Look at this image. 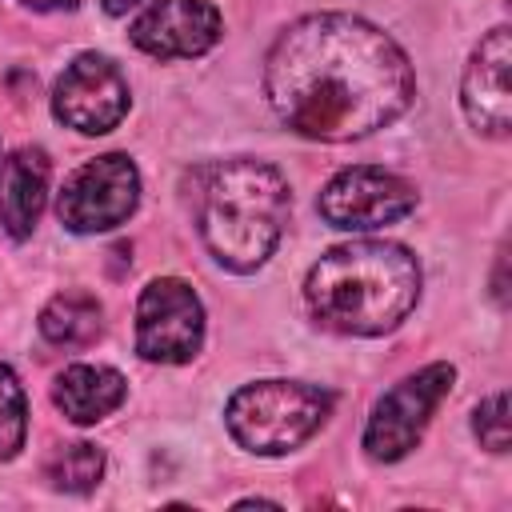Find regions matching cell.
<instances>
[{
	"instance_id": "obj_1",
	"label": "cell",
	"mask_w": 512,
	"mask_h": 512,
	"mask_svg": "<svg viewBox=\"0 0 512 512\" xmlns=\"http://www.w3.org/2000/svg\"><path fill=\"white\" fill-rule=\"evenodd\" d=\"M416 80L400 44L344 12L296 20L264 60L272 112L308 140H360L412 104Z\"/></svg>"
},
{
	"instance_id": "obj_2",
	"label": "cell",
	"mask_w": 512,
	"mask_h": 512,
	"mask_svg": "<svg viewBox=\"0 0 512 512\" xmlns=\"http://www.w3.org/2000/svg\"><path fill=\"white\" fill-rule=\"evenodd\" d=\"M420 296V264L392 240H352L324 252L304 280L312 316L344 336L392 332Z\"/></svg>"
},
{
	"instance_id": "obj_3",
	"label": "cell",
	"mask_w": 512,
	"mask_h": 512,
	"mask_svg": "<svg viewBox=\"0 0 512 512\" xmlns=\"http://www.w3.org/2000/svg\"><path fill=\"white\" fill-rule=\"evenodd\" d=\"M288 224V184L264 160H228L212 168L204 188L200 232L208 252L232 268H260Z\"/></svg>"
},
{
	"instance_id": "obj_4",
	"label": "cell",
	"mask_w": 512,
	"mask_h": 512,
	"mask_svg": "<svg viewBox=\"0 0 512 512\" xmlns=\"http://www.w3.org/2000/svg\"><path fill=\"white\" fill-rule=\"evenodd\" d=\"M332 412V392L300 380H260L244 384L228 408V432L240 448L256 456H280L300 448Z\"/></svg>"
},
{
	"instance_id": "obj_5",
	"label": "cell",
	"mask_w": 512,
	"mask_h": 512,
	"mask_svg": "<svg viewBox=\"0 0 512 512\" xmlns=\"http://www.w3.org/2000/svg\"><path fill=\"white\" fill-rule=\"evenodd\" d=\"M452 380H456L452 364H428V368L412 372L408 380H400L392 392H384L368 416L364 452L380 464L408 456L416 448V440L424 436L440 400L452 392Z\"/></svg>"
},
{
	"instance_id": "obj_6",
	"label": "cell",
	"mask_w": 512,
	"mask_h": 512,
	"mask_svg": "<svg viewBox=\"0 0 512 512\" xmlns=\"http://www.w3.org/2000/svg\"><path fill=\"white\" fill-rule=\"evenodd\" d=\"M140 200V172L128 156L108 152L80 164L56 200V216L68 232H108L136 212Z\"/></svg>"
},
{
	"instance_id": "obj_7",
	"label": "cell",
	"mask_w": 512,
	"mask_h": 512,
	"mask_svg": "<svg viewBox=\"0 0 512 512\" xmlns=\"http://www.w3.org/2000/svg\"><path fill=\"white\" fill-rule=\"evenodd\" d=\"M204 344L200 296L176 280L160 276L140 292L136 304V352L152 364H184Z\"/></svg>"
},
{
	"instance_id": "obj_8",
	"label": "cell",
	"mask_w": 512,
	"mask_h": 512,
	"mask_svg": "<svg viewBox=\"0 0 512 512\" xmlns=\"http://www.w3.org/2000/svg\"><path fill=\"white\" fill-rule=\"evenodd\" d=\"M316 208L332 228L368 232V228H384V224L408 216L416 208V192L396 172H384V168H372V164H356V168L336 172L324 184Z\"/></svg>"
},
{
	"instance_id": "obj_9",
	"label": "cell",
	"mask_w": 512,
	"mask_h": 512,
	"mask_svg": "<svg viewBox=\"0 0 512 512\" xmlns=\"http://www.w3.org/2000/svg\"><path fill=\"white\" fill-rule=\"evenodd\" d=\"M52 112L60 124L84 136L112 132L128 116V80L108 56L84 52L60 72L52 92Z\"/></svg>"
},
{
	"instance_id": "obj_10",
	"label": "cell",
	"mask_w": 512,
	"mask_h": 512,
	"mask_svg": "<svg viewBox=\"0 0 512 512\" xmlns=\"http://www.w3.org/2000/svg\"><path fill=\"white\" fill-rule=\"evenodd\" d=\"M220 40L212 0H156L132 24V44L156 60H192Z\"/></svg>"
},
{
	"instance_id": "obj_11",
	"label": "cell",
	"mask_w": 512,
	"mask_h": 512,
	"mask_svg": "<svg viewBox=\"0 0 512 512\" xmlns=\"http://www.w3.org/2000/svg\"><path fill=\"white\" fill-rule=\"evenodd\" d=\"M508 68H512V36L500 24L476 44V52L464 68V88H460V104H464L468 124L484 136H496V140H504L512 128Z\"/></svg>"
},
{
	"instance_id": "obj_12",
	"label": "cell",
	"mask_w": 512,
	"mask_h": 512,
	"mask_svg": "<svg viewBox=\"0 0 512 512\" xmlns=\"http://www.w3.org/2000/svg\"><path fill=\"white\" fill-rule=\"evenodd\" d=\"M48 172L52 164L40 148H16L8 160H0V224L8 228V236H32L44 212Z\"/></svg>"
},
{
	"instance_id": "obj_13",
	"label": "cell",
	"mask_w": 512,
	"mask_h": 512,
	"mask_svg": "<svg viewBox=\"0 0 512 512\" xmlns=\"http://www.w3.org/2000/svg\"><path fill=\"white\" fill-rule=\"evenodd\" d=\"M124 376L116 368H104V364H72L56 376V388H52V400L56 408L72 420V424H96L104 420L112 408L124 404Z\"/></svg>"
},
{
	"instance_id": "obj_14",
	"label": "cell",
	"mask_w": 512,
	"mask_h": 512,
	"mask_svg": "<svg viewBox=\"0 0 512 512\" xmlns=\"http://www.w3.org/2000/svg\"><path fill=\"white\" fill-rule=\"evenodd\" d=\"M40 332L44 340L60 348H84L100 336V304L88 292H60L44 304L40 312Z\"/></svg>"
},
{
	"instance_id": "obj_15",
	"label": "cell",
	"mask_w": 512,
	"mask_h": 512,
	"mask_svg": "<svg viewBox=\"0 0 512 512\" xmlns=\"http://www.w3.org/2000/svg\"><path fill=\"white\" fill-rule=\"evenodd\" d=\"M44 472H48L52 488H60V492H88L104 476V452L96 444H84V440L60 444Z\"/></svg>"
},
{
	"instance_id": "obj_16",
	"label": "cell",
	"mask_w": 512,
	"mask_h": 512,
	"mask_svg": "<svg viewBox=\"0 0 512 512\" xmlns=\"http://www.w3.org/2000/svg\"><path fill=\"white\" fill-rule=\"evenodd\" d=\"M28 436V400L8 364H0V464L24 448Z\"/></svg>"
},
{
	"instance_id": "obj_17",
	"label": "cell",
	"mask_w": 512,
	"mask_h": 512,
	"mask_svg": "<svg viewBox=\"0 0 512 512\" xmlns=\"http://www.w3.org/2000/svg\"><path fill=\"white\" fill-rule=\"evenodd\" d=\"M476 440L488 448V452H504L508 448V392H496L488 396L480 408H476Z\"/></svg>"
},
{
	"instance_id": "obj_18",
	"label": "cell",
	"mask_w": 512,
	"mask_h": 512,
	"mask_svg": "<svg viewBox=\"0 0 512 512\" xmlns=\"http://www.w3.org/2000/svg\"><path fill=\"white\" fill-rule=\"evenodd\" d=\"M20 4H28V8H36V12H56V8H76V0H20Z\"/></svg>"
},
{
	"instance_id": "obj_19",
	"label": "cell",
	"mask_w": 512,
	"mask_h": 512,
	"mask_svg": "<svg viewBox=\"0 0 512 512\" xmlns=\"http://www.w3.org/2000/svg\"><path fill=\"white\" fill-rule=\"evenodd\" d=\"M132 4H140V0H104V12H112V16H120V12H128Z\"/></svg>"
}]
</instances>
